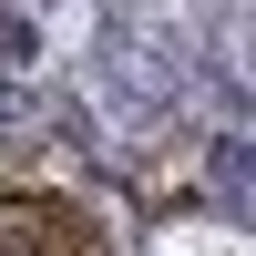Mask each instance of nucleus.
<instances>
[{
    "label": "nucleus",
    "mask_w": 256,
    "mask_h": 256,
    "mask_svg": "<svg viewBox=\"0 0 256 256\" xmlns=\"http://www.w3.org/2000/svg\"><path fill=\"white\" fill-rule=\"evenodd\" d=\"M216 195H226V205H236V216H246V154H236V144H226V154H216Z\"/></svg>",
    "instance_id": "1"
}]
</instances>
